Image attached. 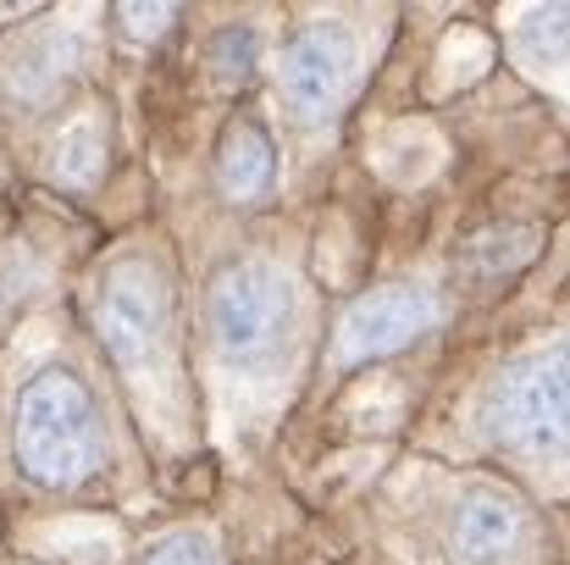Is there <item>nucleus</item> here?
Listing matches in <instances>:
<instances>
[{
  "label": "nucleus",
  "instance_id": "1",
  "mask_svg": "<svg viewBox=\"0 0 570 565\" xmlns=\"http://www.w3.org/2000/svg\"><path fill=\"white\" fill-rule=\"evenodd\" d=\"M11 455L39 488H78L100 466V416L89 382L50 361L22 382L11 416Z\"/></svg>",
  "mask_w": 570,
  "mask_h": 565
},
{
  "label": "nucleus",
  "instance_id": "2",
  "mask_svg": "<svg viewBox=\"0 0 570 565\" xmlns=\"http://www.w3.org/2000/svg\"><path fill=\"white\" fill-rule=\"evenodd\" d=\"M482 432L532 460L570 455V339L521 350L482 393Z\"/></svg>",
  "mask_w": 570,
  "mask_h": 565
},
{
  "label": "nucleus",
  "instance_id": "3",
  "mask_svg": "<svg viewBox=\"0 0 570 565\" xmlns=\"http://www.w3.org/2000/svg\"><path fill=\"white\" fill-rule=\"evenodd\" d=\"M210 339L233 367H266L288 350L299 328V289L272 261H233L210 283Z\"/></svg>",
  "mask_w": 570,
  "mask_h": 565
},
{
  "label": "nucleus",
  "instance_id": "4",
  "mask_svg": "<svg viewBox=\"0 0 570 565\" xmlns=\"http://www.w3.org/2000/svg\"><path fill=\"white\" fill-rule=\"evenodd\" d=\"M95 328L100 344L117 367H139L156 355V344L173 328V283L156 261L128 255L117 266H106L100 277V300H95Z\"/></svg>",
  "mask_w": 570,
  "mask_h": 565
},
{
  "label": "nucleus",
  "instance_id": "5",
  "mask_svg": "<svg viewBox=\"0 0 570 565\" xmlns=\"http://www.w3.org/2000/svg\"><path fill=\"white\" fill-rule=\"evenodd\" d=\"M361 67V45L344 22H311L299 33L283 39L277 56V95L299 123H322L338 111V100L350 95Z\"/></svg>",
  "mask_w": 570,
  "mask_h": 565
},
{
  "label": "nucleus",
  "instance_id": "6",
  "mask_svg": "<svg viewBox=\"0 0 570 565\" xmlns=\"http://www.w3.org/2000/svg\"><path fill=\"white\" fill-rule=\"evenodd\" d=\"M432 322H438L432 289L426 283H410V277H393V283L366 289L344 311V322H338V355H344V367H366V361H382V355L415 344Z\"/></svg>",
  "mask_w": 570,
  "mask_h": 565
},
{
  "label": "nucleus",
  "instance_id": "7",
  "mask_svg": "<svg viewBox=\"0 0 570 565\" xmlns=\"http://www.w3.org/2000/svg\"><path fill=\"white\" fill-rule=\"evenodd\" d=\"M449 544L465 565H510L527 544V505L504 488H465L449 522Z\"/></svg>",
  "mask_w": 570,
  "mask_h": 565
},
{
  "label": "nucleus",
  "instance_id": "8",
  "mask_svg": "<svg viewBox=\"0 0 570 565\" xmlns=\"http://www.w3.org/2000/svg\"><path fill=\"white\" fill-rule=\"evenodd\" d=\"M216 184L227 199H261L277 184V145L255 117H233L216 145Z\"/></svg>",
  "mask_w": 570,
  "mask_h": 565
},
{
  "label": "nucleus",
  "instance_id": "9",
  "mask_svg": "<svg viewBox=\"0 0 570 565\" xmlns=\"http://www.w3.org/2000/svg\"><path fill=\"white\" fill-rule=\"evenodd\" d=\"M538 244H543L538 222H493V227H482V233H471L460 244V272L482 277V283L510 277V272H521L538 255Z\"/></svg>",
  "mask_w": 570,
  "mask_h": 565
},
{
  "label": "nucleus",
  "instance_id": "10",
  "mask_svg": "<svg viewBox=\"0 0 570 565\" xmlns=\"http://www.w3.org/2000/svg\"><path fill=\"white\" fill-rule=\"evenodd\" d=\"M515 45L538 67H566L570 61V6H532V11H521Z\"/></svg>",
  "mask_w": 570,
  "mask_h": 565
},
{
  "label": "nucleus",
  "instance_id": "11",
  "mask_svg": "<svg viewBox=\"0 0 570 565\" xmlns=\"http://www.w3.org/2000/svg\"><path fill=\"white\" fill-rule=\"evenodd\" d=\"M56 178L72 188H89L100 178V167H106V134H100V123H78V128H67V139L56 145Z\"/></svg>",
  "mask_w": 570,
  "mask_h": 565
},
{
  "label": "nucleus",
  "instance_id": "12",
  "mask_svg": "<svg viewBox=\"0 0 570 565\" xmlns=\"http://www.w3.org/2000/svg\"><path fill=\"white\" fill-rule=\"evenodd\" d=\"M255 50H261V33H255V28H222V33L210 39V67H216V78H222V84L249 78Z\"/></svg>",
  "mask_w": 570,
  "mask_h": 565
},
{
  "label": "nucleus",
  "instance_id": "13",
  "mask_svg": "<svg viewBox=\"0 0 570 565\" xmlns=\"http://www.w3.org/2000/svg\"><path fill=\"white\" fill-rule=\"evenodd\" d=\"M145 565H222V555L205 533H173L145 555Z\"/></svg>",
  "mask_w": 570,
  "mask_h": 565
},
{
  "label": "nucleus",
  "instance_id": "14",
  "mask_svg": "<svg viewBox=\"0 0 570 565\" xmlns=\"http://www.w3.org/2000/svg\"><path fill=\"white\" fill-rule=\"evenodd\" d=\"M173 17H178L173 6H117V22H122V28H134V33H128L134 45H150V39H161V28H167Z\"/></svg>",
  "mask_w": 570,
  "mask_h": 565
}]
</instances>
